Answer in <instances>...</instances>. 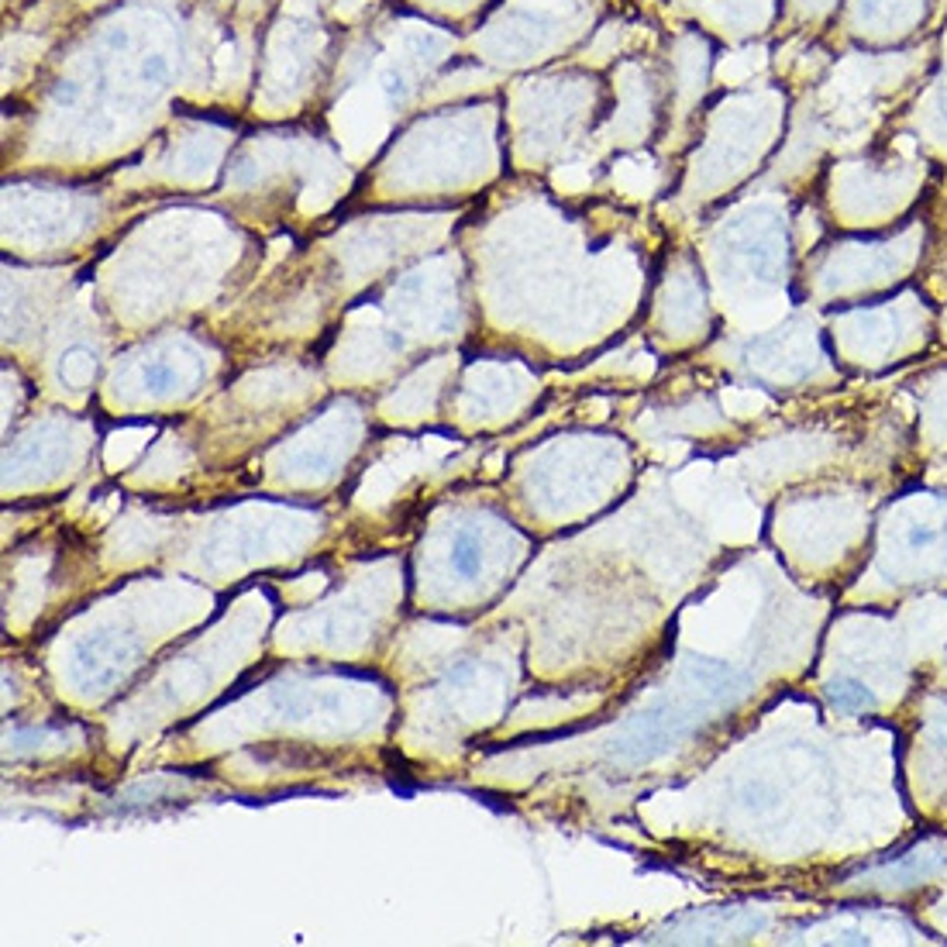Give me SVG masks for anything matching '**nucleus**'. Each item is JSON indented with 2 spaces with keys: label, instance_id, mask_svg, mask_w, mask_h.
<instances>
[{
  "label": "nucleus",
  "instance_id": "nucleus-3",
  "mask_svg": "<svg viewBox=\"0 0 947 947\" xmlns=\"http://www.w3.org/2000/svg\"><path fill=\"white\" fill-rule=\"evenodd\" d=\"M166 73V62L163 59H152L148 65H145V76H163Z\"/></svg>",
  "mask_w": 947,
  "mask_h": 947
},
{
  "label": "nucleus",
  "instance_id": "nucleus-1",
  "mask_svg": "<svg viewBox=\"0 0 947 947\" xmlns=\"http://www.w3.org/2000/svg\"><path fill=\"white\" fill-rule=\"evenodd\" d=\"M827 696L841 714H865L872 707V690L854 675H837V682L827 690Z\"/></svg>",
  "mask_w": 947,
  "mask_h": 947
},
{
  "label": "nucleus",
  "instance_id": "nucleus-2",
  "mask_svg": "<svg viewBox=\"0 0 947 947\" xmlns=\"http://www.w3.org/2000/svg\"><path fill=\"white\" fill-rule=\"evenodd\" d=\"M452 562H455V568H461V572H476V565H479V552H476L472 538H458Z\"/></svg>",
  "mask_w": 947,
  "mask_h": 947
}]
</instances>
